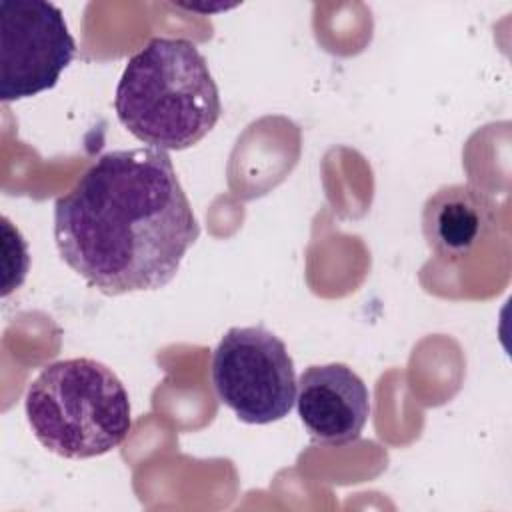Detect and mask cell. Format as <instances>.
I'll return each mask as SVG.
<instances>
[{
    "mask_svg": "<svg viewBox=\"0 0 512 512\" xmlns=\"http://www.w3.org/2000/svg\"><path fill=\"white\" fill-rule=\"evenodd\" d=\"M496 204L470 186L450 184L438 188L422 208V232L432 252L448 262L470 256L494 230Z\"/></svg>",
    "mask_w": 512,
    "mask_h": 512,
    "instance_id": "7",
    "label": "cell"
},
{
    "mask_svg": "<svg viewBox=\"0 0 512 512\" xmlns=\"http://www.w3.org/2000/svg\"><path fill=\"white\" fill-rule=\"evenodd\" d=\"M296 408L316 442L342 446L354 442L370 416V392L346 364L308 366L296 386Z\"/></svg>",
    "mask_w": 512,
    "mask_h": 512,
    "instance_id": "6",
    "label": "cell"
},
{
    "mask_svg": "<svg viewBox=\"0 0 512 512\" xmlns=\"http://www.w3.org/2000/svg\"><path fill=\"white\" fill-rule=\"evenodd\" d=\"M218 400L246 424H270L296 402V372L286 344L264 326H234L212 354Z\"/></svg>",
    "mask_w": 512,
    "mask_h": 512,
    "instance_id": "4",
    "label": "cell"
},
{
    "mask_svg": "<svg viewBox=\"0 0 512 512\" xmlns=\"http://www.w3.org/2000/svg\"><path fill=\"white\" fill-rule=\"evenodd\" d=\"M122 126L158 150H186L218 122V86L198 46L184 38H152L132 54L116 86Z\"/></svg>",
    "mask_w": 512,
    "mask_h": 512,
    "instance_id": "2",
    "label": "cell"
},
{
    "mask_svg": "<svg viewBox=\"0 0 512 512\" xmlns=\"http://www.w3.org/2000/svg\"><path fill=\"white\" fill-rule=\"evenodd\" d=\"M24 410L36 440L72 460L118 448L132 428L124 384L106 364L92 358L44 366L26 390Z\"/></svg>",
    "mask_w": 512,
    "mask_h": 512,
    "instance_id": "3",
    "label": "cell"
},
{
    "mask_svg": "<svg viewBox=\"0 0 512 512\" xmlns=\"http://www.w3.org/2000/svg\"><path fill=\"white\" fill-rule=\"evenodd\" d=\"M198 234L172 160L158 148L98 156L54 204L62 260L108 296L166 286Z\"/></svg>",
    "mask_w": 512,
    "mask_h": 512,
    "instance_id": "1",
    "label": "cell"
},
{
    "mask_svg": "<svg viewBox=\"0 0 512 512\" xmlns=\"http://www.w3.org/2000/svg\"><path fill=\"white\" fill-rule=\"evenodd\" d=\"M0 48L4 102L54 88L76 54L62 10L46 0L0 2Z\"/></svg>",
    "mask_w": 512,
    "mask_h": 512,
    "instance_id": "5",
    "label": "cell"
}]
</instances>
